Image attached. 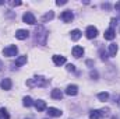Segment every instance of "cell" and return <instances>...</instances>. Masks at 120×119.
<instances>
[{"mask_svg": "<svg viewBox=\"0 0 120 119\" xmlns=\"http://www.w3.org/2000/svg\"><path fill=\"white\" fill-rule=\"evenodd\" d=\"M48 115L49 116H53V118H59V116H61V111L57 109V108L50 107V108H48Z\"/></svg>", "mask_w": 120, "mask_h": 119, "instance_id": "9c48e42d", "label": "cell"}, {"mask_svg": "<svg viewBox=\"0 0 120 119\" xmlns=\"http://www.w3.org/2000/svg\"><path fill=\"white\" fill-rule=\"evenodd\" d=\"M85 35H87L88 39H94V38H96V35H98V30H96V27L90 25V27L87 28V31H85Z\"/></svg>", "mask_w": 120, "mask_h": 119, "instance_id": "52a82bcc", "label": "cell"}, {"mask_svg": "<svg viewBox=\"0 0 120 119\" xmlns=\"http://www.w3.org/2000/svg\"><path fill=\"white\" fill-rule=\"evenodd\" d=\"M50 95H52V98H53V99H61V98H63V92H61V91H60V90H53V91H52V94H50Z\"/></svg>", "mask_w": 120, "mask_h": 119, "instance_id": "2e32d148", "label": "cell"}, {"mask_svg": "<svg viewBox=\"0 0 120 119\" xmlns=\"http://www.w3.org/2000/svg\"><path fill=\"white\" fill-rule=\"evenodd\" d=\"M66 3H67L66 0H57V1H56V4H57V6H61V4H66Z\"/></svg>", "mask_w": 120, "mask_h": 119, "instance_id": "484cf974", "label": "cell"}, {"mask_svg": "<svg viewBox=\"0 0 120 119\" xmlns=\"http://www.w3.org/2000/svg\"><path fill=\"white\" fill-rule=\"evenodd\" d=\"M17 52H18V48H17L15 45H10V46H7V48L3 49V55H4V56H8V58L15 56Z\"/></svg>", "mask_w": 120, "mask_h": 119, "instance_id": "277c9868", "label": "cell"}, {"mask_svg": "<svg viewBox=\"0 0 120 119\" xmlns=\"http://www.w3.org/2000/svg\"><path fill=\"white\" fill-rule=\"evenodd\" d=\"M46 83H48V81H46V79H43V77H34V79H30V80L27 81V86H28V87H43Z\"/></svg>", "mask_w": 120, "mask_h": 119, "instance_id": "7a4b0ae2", "label": "cell"}, {"mask_svg": "<svg viewBox=\"0 0 120 119\" xmlns=\"http://www.w3.org/2000/svg\"><path fill=\"white\" fill-rule=\"evenodd\" d=\"M22 21L24 23H27V24H30V25H35L36 24V18H35V16L30 13V11H27L24 16H22Z\"/></svg>", "mask_w": 120, "mask_h": 119, "instance_id": "5b68a950", "label": "cell"}, {"mask_svg": "<svg viewBox=\"0 0 120 119\" xmlns=\"http://www.w3.org/2000/svg\"><path fill=\"white\" fill-rule=\"evenodd\" d=\"M46 39H48V31L45 30L42 25L38 27L35 30V41L39 44V45H45L46 44Z\"/></svg>", "mask_w": 120, "mask_h": 119, "instance_id": "6da1fadb", "label": "cell"}, {"mask_svg": "<svg viewBox=\"0 0 120 119\" xmlns=\"http://www.w3.org/2000/svg\"><path fill=\"white\" fill-rule=\"evenodd\" d=\"M77 92H78V87L77 86H68L67 90H66V94L67 95H70V97H74V95H77Z\"/></svg>", "mask_w": 120, "mask_h": 119, "instance_id": "4fadbf2b", "label": "cell"}, {"mask_svg": "<svg viewBox=\"0 0 120 119\" xmlns=\"http://www.w3.org/2000/svg\"><path fill=\"white\" fill-rule=\"evenodd\" d=\"M80 38H81V31L80 30L71 31V39H73V41H78Z\"/></svg>", "mask_w": 120, "mask_h": 119, "instance_id": "d6986e66", "label": "cell"}, {"mask_svg": "<svg viewBox=\"0 0 120 119\" xmlns=\"http://www.w3.org/2000/svg\"><path fill=\"white\" fill-rule=\"evenodd\" d=\"M115 8H116V10H120V1H117V3L115 4Z\"/></svg>", "mask_w": 120, "mask_h": 119, "instance_id": "83f0119b", "label": "cell"}, {"mask_svg": "<svg viewBox=\"0 0 120 119\" xmlns=\"http://www.w3.org/2000/svg\"><path fill=\"white\" fill-rule=\"evenodd\" d=\"M32 104H34V101H32V98H31V97H25V98L22 99V105H24V107H27V108L31 107Z\"/></svg>", "mask_w": 120, "mask_h": 119, "instance_id": "ffe728a7", "label": "cell"}, {"mask_svg": "<svg viewBox=\"0 0 120 119\" xmlns=\"http://www.w3.org/2000/svg\"><path fill=\"white\" fill-rule=\"evenodd\" d=\"M53 17H55V13H53V11H49V13H46V14L43 16L42 21H49V20H52Z\"/></svg>", "mask_w": 120, "mask_h": 119, "instance_id": "44dd1931", "label": "cell"}, {"mask_svg": "<svg viewBox=\"0 0 120 119\" xmlns=\"http://www.w3.org/2000/svg\"><path fill=\"white\" fill-rule=\"evenodd\" d=\"M67 69H68L70 71H74V70H75V67H74V64H67Z\"/></svg>", "mask_w": 120, "mask_h": 119, "instance_id": "d4e9b609", "label": "cell"}, {"mask_svg": "<svg viewBox=\"0 0 120 119\" xmlns=\"http://www.w3.org/2000/svg\"><path fill=\"white\" fill-rule=\"evenodd\" d=\"M27 56L25 55H22V56H20V58H17V60H15V66L17 67H20V66H22V64H25L27 63Z\"/></svg>", "mask_w": 120, "mask_h": 119, "instance_id": "e0dca14e", "label": "cell"}, {"mask_svg": "<svg viewBox=\"0 0 120 119\" xmlns=\"http://www.w3.org/2000/svg\"><path fill=\"white\" fill-rule=\"evenodd\" d=\"M11 86H13V83H11V80L10 79H4V80H1V83H0V87L3 90H11Z\"/></svg>", "mask_w": 120, "mask_h": 119, "instance_id": "5bb4252c", "label": "cell"}, {"mask_svg": "<svg viewBox=\"0 0 120 119\" xmlns=\"http://www.w3.org/2000/svg\"><path fill=\"white\" fill-rule=\"evenodd\" d=\"M84 55V48L82 46H74L73 48V56L74 58H81Z\"/></svg>", "mask_w": 120, "mask_h": 119, "instance_id": "7c38bea8", "label": "cell"}, {"mask_svg": "<svg viewBox=\"0 0 120 119\" xmlns=\"http://www.w3.org/2000/svg\"><path fill=\"white\" fill-rule=\"evenodd\" d=\"M103 36H105V39H108V41H112V39H115V36H116V31L110 27V28H108V30L105 31Z\"/></svg>", "mask_w": 120, "mask_h": 119, "instance_id": "ba28073f", "label": "cell"}, {"mask_svg": "<svg viewBox=\"0 0 120 119\" xmlns=\"http://www.w3.org/2000/svg\"><path fill=\"white\" fill-rule=\"evenodd\" d=\"M1 69H3V63L0 62V71H1Z\"/></svg>", "mask_w": 120, "mask_h": 119, "instance_id": "f1b7e54d", "label": "cell"}, {"mask_svg": "<svg viewBox=\"0 0 120 119\" xmlns=\"http://www.w3.org/2000/svg\"><path fill=\"white\" fill-rule=\"evenodd\" d=\"M34 105H35V108H36V111H38V112H42V111H45V109H46V102H45V101H42V99L35 101V102H34Z\"/></svg>", "mask_w": 120, "mask_h": 119, "instance_id": "30bf717a", "label": "cell"}, {"mask_svg": "<svg viewBox=\"0 0 120 119\" xmlns=\"http://www.w3.org/2000/svg\"><path fill=\"white\" fill-rule=\"evenodd\" d=\"M0 116H1L3 119H10V115H8V112H7L4 108H1V109H0Z\"/></svg>", "mask_w": 120, "mask_h": 119, "instance_id": "603a6c76", "label": "cell"}, {"mask_svg": "<svg viewBox=\"0 0 120 119\" xmlns=\"http://www.w3.org/2000/svg\"><path fill=\"white\" fill-rule=\"evenodd\" d=\"M98 98H99L101 101H108V99H109V94H108V92H99V94H98Z\"/></svg>", "mask_w": 120, "mask_h": 119, "instance_id": "7402d4cb", "label": "cell"}, {"mask_svg": "<svg viewBox=\"0 0 120 119\" xmlns=\"http://www.w3.org/2000/svg\"><path fill=\"white\" fill-rule=\"evenodd\" d=\"M53 63H55L56 66H61V64L66 63V58H64V56H59V55H55V56H53Z\"/></svg>", "mask_w": 120, "mask_h": 119, "instance_id": "9a60e30c", "label": "cell"}, {"mask_svg": "<svg viewBox=\"0 0 120 119\" xmlns=\"http://www.w3.org/2000/svg\"><path fill=\"white\" fill-rule=\"evenodd\" d=\"M117 51H119V48H117L116 44H110L109 45V53H110V56H116Z\"/></svg>", "mask_w": 120, "mask_h": 119, "instance_id": "ac0fdd59", "label": "cell"}, {"mask_svg": "<svg viewBox=\"0 0 120 119\" xmlns=\"http://www.w3.org/2000/svg\"><path fill=\"white\" fill-rule=\"evenodd\" d=\"M61 20L64 21V23H71L73 21V18H74V14H73V11L71 10H66V11H63L61 13Z\"/></svg>", "mask_w": 120, "mask_h": 119, "instance_id": "8992f818", "label": "cell"}, {"mask_svg": "<svg viewBox=\"0 0 120 119\" xmlns=\"http://www.w3.org/2000/svg\"><path fill=\"white\" fill-rule=\"evenodd\" d=\"M28 36H30V32L27 30H18L15 32V38H17V39H21V41H22V39H27Z\"/></svg>", "mask_w": 120, "mask_h": 119, "instance_id": "8fae6325", "label": "cell"}, {"mask_svg": "<svg viewBox=\"0 0 120 119\" xmlns=\"http://www.w3.org/2000/svg\"><path fill=\"white\" fill-rule=\"evenodd\" d=\"M90 76H91V77H94V79H96V77H98V73H96V71H95V70H91Z\"/></svg>", "mask_w": 120, "mask_h": 119, "instance_id": "cb8c5ba5", "label": "cell"}, {"mask_svg": "<svg viewBox=\"0 0 120 119\" xmlns=\"http://www.w3.org/2000/svg\"><path fill=\"white\" fill-rule=\"evenodd\" d=\"M10 4H11V6H20V4H21V1H11Z\"/></svg>", "mask_w": 120, "mask_h": 119, "instance_id": "4316f807", "label": "cell"}, {"mask_svg": "<svg viewBox=\"0 0 120 119\" xmlns=\"http://www.w3.org/2000/svg\"><path fill=\"white\" fill-rule=\"evenodd\" d=\"M108 111L109 109H94V111H91L90 114V119H101L102 116H106L108 115Z\"/></svg>", "mask_w": 120, "mask_h": 119, "instance_id": "3957f363", "label": "cell"}]
</instances>
